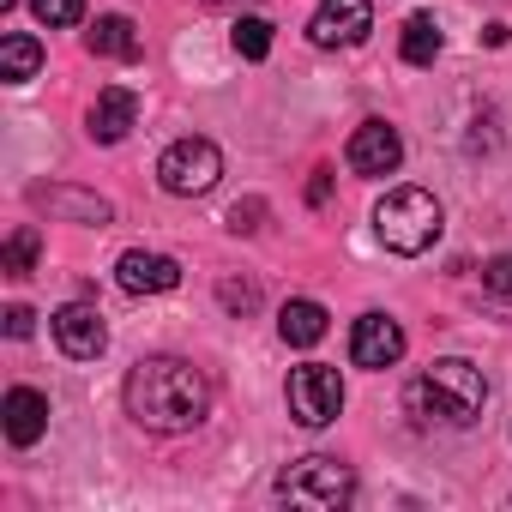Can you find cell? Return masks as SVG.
<instances>
[{"instance_id":"6da1fadb","label":"cell","mask_w":512,"mask_h":512,"mask_svg":"<svg viewBox=\"0 0 512 512\" xmlns=\"http://www.w3.org/2000/svg\"><path fill=\"white\" fill-rule=\"evenodd\" d=\"M121 404L145 434H193L211 416V380L181 356H145L127 368Z\"/></svg>"},{"instance_id":"7a4b0ae2","label":"cell","mask_w":512,"mask_h":512,"mask_svg":"<svg viewBox=\"0 0 512 512\" xmlns=\"http://www.w3.org/2000/svg\"><path fill=\"white\" fill-rule=\"evenodd\" d=\"M488 404V380L482 368H470L464 356H440L428 374H416L404 386V410L428 428V422H446V428H470Z\"/></svg>"},{"instance_id":"3957f363","label":"cell","mask_w":512,"mask_h":512,"mask_svg":"<svg viewBox=\"0 0 512 512\" xmlns=\"http://www.w3.org/2000/svg\"><path fill=\"white\" fill-rule=\"evenodd\" d=\"M440 199L428 187H392L380 205H374V235L386 241V253H398V260H416V253H428L440 241Z\"/></svg>"},{"instance_id":"277c9868","label":"cell","mask_w":512,"mask_h":512,"mask_svg":"<svg viewBox=\"0 0 512 512\" xmlns=\"http://www.w3.org/2000/svg\"><path fill=\"white\" fill-rule=\"evenodd\" d=\"M272 488H278V500H290V506H314V512H338V506H350V500H356V470H350L344 458H326V452H308V458H296V464H284Z\"/></svg>"},{"instance_id":"5b68a950","label":"cell","mask_w":512,"mask_h":512,"mask_svg":"<svg viewBox=\"0 0 512 512\" xmlns=\"http://www.w3.org/2000/svg\"><path fill=\"white\" fill-rule=\"evenodd\" d=\"M217 175H223V151H217L211 139H175V145L157 157V181H163V193H175V199L211 193Z\"/></svg>"},{"instance_id":"8992f818","label":"cell","mask_w":512,"mask_h":512,"mask_svg":"<svg viewBox=\"0 0 512 512\" xmlns=\"http://www.w3.org/2000/svg\"><path fill=\"white\" fill-rule=\"evenodd\" d=\"M338 410H344V380H338V368L302 362V368L290 374V416H296L302 428H332Z\"/></svg>"},{"instance_id":"52a82bcc","label":"cell","mask_w":512,"mask_h":512,"mask_svg":"<svg viewBox=\"0 0 512 512\" xmlns=\"http://www.w3.org/2000/svg\"><path fill=\"white\" fill-rule=\"evenodd\" d=\"M368 31H374L368 0H320L314 19H308L314 49H356V43H368Z\"/></svg>"},{"instance_id":"ba28073f","label":"cell","mask_w":512,"mask_h":512,"mask_svg":"<svg viewBox=\"0 0 512 512\" xmlns=\"http://www.w3.org/2000/svg\"><path fill=\"white\" fill-rule=\"evenodd\" d=\"M49 326H55V344H61L73 362H97V356L109 350V326H103V314H97L91 302H67V308H55Z\"/></svg>"},{"instance_id":"9c48e42d","label":"cell","mask_w":512,"mask_h":512,"mask_svg":"<svg viewBox=\"0 0 512 512\" xmlns=\"http://www.w3.org/2000/svg\"><path fill=\"white\" fill-rule=\"evenodd\" d=\"M115 284L127 296H169L181 284V260H169V253H151V247H127L115 260Z\"/></svg>"},{"instance_id":"30bf717a","label":"cell","mask_w":512,"mask_h":512,"mask_svg":"<svg viewBox=\"0 0 512 512\" xmlns=\"http://www.w3.org/2000/svg\"><path fill=\"white\" fill-rule=\"evenodd\" d=\"M344 163H350L356 175H392V169L404 163V139H398V127H386V121H362V127L350 133V145H344Z\"/></svg>"},{"instance_id":"8fae6325","label":"cell","mask_w":512,"mask_h":512,"mask_svg":"<svg viewBox=\"0 0 512 512\" xmlns=\"http://www.w3.org/2000/svg\"><path fill=\"white\" fill-rule=\"evenodd\" d=\"M404 356V326L392 314H362L350 326V362L356 368H398Z\"/></svg>"},{"instance_id":"7c38bea8","label":"cell","mask_w":512,"mask_h":512,"mask_svg":"<svg viewBox=\"0 0 512 512\" xmlns=\"http://www.w3.org/2000/svg\"><path fill=\"white\" fill-rule=\"evenodd\" d=\"M133 121H139V97H133L127 85H103L97 103H91V115H85V133H91L97 145H121V139L133 133Z\"/></svg>"},{"instance_id":"4fadbf2b","label":"cell","mask_w":512,"mask_h":512,"mask_svg":"<svg viewBox=\"0 0 512 512\" xmlns=\"http://www.w3.org/2000/svg\"><path fill=\"white\" fill-rule=\"evenodd\" d=\"M0 428H7L13 446H37L49 434V398L37 386H13L7 404H0Z\"/></svg>"},{"instance_id":"5bb4252c","label":"cell","mask_w":512,"mask_h":512,"mask_svg":"<svg viewBox=\"0 0 512 512\" xmlns=\"http://www.w3.org/2000/svg\"><path fill=\"white\" fill-rule=\"evenodd\" d=\"M85 49H91V55H103V61H139V55H145L139 25H133L127 13H103V19L85 31Z\"/></svg>"},{"instance_id":"9a60e30c","label":"cell","mask_w":512,"mask_h":512,"mask_svg":"<svg viewBox=\"0 0 512 512\" xmlns=\"http://www.w3.org/2000/svg\"><path fill=\"white\" fill-rule=\"evenodd\" d=\"M31 199H37V205H49V211H55V217H67V223H97V229H103V223L115 217V205H109V199L79 193V187H37Z\"/></svg>"},{"instance_id":"2e32d148","label":"cell","mask_w":512,"mask_h":512,"mask_svg":"<svg viewBox=\"0 0 512 512\" xmlns=\"http://www.w3.org/2000/svg\"><path fill=\"white\" fill-rule=\"evenodd\" d=\"M278 338H284V344H296V350H314V344L326 338V308H320V302H308V296L284 302V314H278Z\"/></svg>"},{"instance_id":"e0dca14e","label":"cell","mask_w":512,"mask_h":512,"mask_svg":"<svg viewBox=\"0 0 512 512\" xmlns=\"http://www.w3.org/2000/svg\"><path fill=\"white\" fill-rule=\"evenodd\" d=\"M43 73V43L37 37H25V31H7L0 37V79L7 85H25V79H37Z\"/></svg>"},{"instance_id":"ac0fdd59","label":"cell","mask_w":512,"mask_h":512,"mask_svg":"<svg viewBox=\"0 0 512 512\" xmlns=\"http://www.w3.org/2000/svg\"><path fill=\"white\" fill-rule=\"evenodd\" d=\"M440 43H446V37H440L434 13H416V19H404V43H398V49H404V61H410V67H434Z\"/></svg>"},{"instance_id":"d6986e66","label":"cell","mask_w":512,"mask_h":512,"mask_svg":"<svg viewBox=\"0 0 512 512\" xmlns=\"http://www.w3.org/2000/svg\"><path fill=\"white\" fill-rule=\"evenodd\" d=\"M37 253H43V235L25 223V229H13L7 235V253H0V272L7 278H31L37 272Z\"/></svg>"},{"instance_id":"ffe728a7","label":"cell","mask_w":512,"mask_h":512,"mask_svg":"<svg viewBox=\"0 0 512 512\" xmlns=\"http://www.w3.org/2000/svg\"><path fill=\"white\" fill-rule=\"evenodd\" d=\"M229 43H235L241 61H266V55H272V25H266V19H241V25L229 31Z\"/></svg>"},{"instance_id":"44dd1931","label":"cell","mask_w":512,"mask_h":512,"mask_svg":"<svg viewBox=\"0 0 512 512\" xmlns=\"http://www.w3.org/2000/svg\"><path fill=\"white\" fill-rule=\"evenodd\" d=\"M31 13H37V25H49V31H73V25L85 19V0H31Z\"/></svg>"},{"instance_id":"7402d4cb","label":"cell","mask_w":512,"mask_h":512,"mask_svg":"<svg viewBox=\"0 0 512 512\" xmlns=\"http://www.w3.org/2000/svg\"><path fill=\"white\" fill-rule=\"evenodd\" d=\"M217 302H223L229 314H253V308H260V284H247V278H223V284H217Z\"/></svg>"},{"instance_id":"603a6c76","label":"cell","mask_w":512,"mask_h":512,"mask_svg":"<svg viewBox=\"0 0 512 512\" xmlns=\"http://www.w3.org/2000/svg\"><path fill=\"white\" fill-rule=\"evenodd\" d=\"M482 290H494V296H512V253H494V260L482 266Z\"/></svg>"},{"instance_id":"cb8c5ba5","label":"cell","mask_w":512,"mask_h":512,"mask_svg":"<svg viewBox=\"0 0 512 512\" xmlns=\"http://www.w3.org/2000/svg\"><path fill=\"white\" fill-rule=\"evenodd\" d=\"M260 217H266V199H247V205L229 211V229L235 235H253V229H260Z\"/></svg>"},{"instance_id":"d4e9b609","label":"cell","mask_w":512,"mask_h":512,"mask_svg":"<svg viewBox=\"0 0 512 512\" xmlns=\"http://www.w3.org/2000/svg\"><path fill=\"white\" fill-rule=\"evenodd\" d=\"M31 332H37V314H31L25 302H13V308H7V338H31Z\"/></svg>"},{"instance_id":"484cf974","label":"cell","mask_w":512,"mask_h":512,"mask_svg":"<svg viewBox=\"0 0 512 512\" xmlns=\"http://www.w3.org/2000/svg\"><path fill=\"white\" fill-rule=\"evenodd\" d=\"M332 199V169H314V181H308V205H326Z\"/></svg>"},{"instance_id":"4316f807","label":"cell","mask_w":512,"mask_h":512,"mask_svg":"<svg viewBox=\"0 0 512 512\" xmlns=\"http://www.w3.org/2000/svg\"><path fill=\"white\" fill-rule=\"evenodd\" d=\"M482 43H494V49H500V43H512V31H506V25H482Z\"/></svg>"}]
</instances>
